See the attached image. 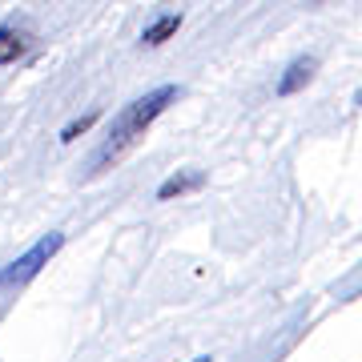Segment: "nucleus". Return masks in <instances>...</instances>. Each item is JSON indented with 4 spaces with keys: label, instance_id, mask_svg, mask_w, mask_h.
Listing matches in <instances>:
<instances>
[{
    "label": "nucleus",
    "instance_id": "f257e3e1",
    "mask_svg": "<svg viewBox=\"0 0 362 362\" xmlns=\"http://www.w3.org/2000/svg\"><path fill=\"white\" fill-rule=\"evenodd\" d=\"M173 101H177V85H161V89L137 97L133 105H125V109L113 117V129H109V137L101 141V149L93 153V173L105 169V165H113V161H121Z\"/></svg>",
    "mask_w": 362,
    "mask_h": 362
},
{
    "label": "nucleus",
    "instance_id": "f03ea898",
    "mask_svg": "<svg viewBox=\"0 0 362 362\" xmlns=\"http://www.w3.org/2000/svg\"><path fill=\"white\" fill-rule=\"evenodd\" d=\"M61 246H65V233H45L37 246L28 250V254H21L16 262H8L4 270H0V290L4 286H25V282H33L45 266H49L57 254H61Z\"/></svg>",
    "mask_w": 362,
    "mask_h": 362
},
{
    "label": "nucleus",
    "instance_id": "7ed1b4c3",
    "mask_svg": "<svg viewBox=\"0 0 362 362\" xmlns=\"http://www.w3.org/2000/svg\"><path fill=\"white\" fill-rule=\"evenodd\" d=\"M33 45V28L28 21H4L0 25V65H16Z\"/></svg>",
    "mask_w": 362,
    "mask_h": 362
},
{
    "label": "nucleus",
    "instance_id": "20e7f679",
    "mask_svg": "<svg viewBox=\"0 0 362 362\" xmlns=\"http://www.w3.org/2000/svg\"><path fill=\"white\" fill-rule=\"evenodd\" d=\"M314 69H318V61H314V57H298L294 65L286 69V77L278 81V93H282V97H290V93H298L302 85H310Z\"/></svg>",
    "mask_w": 362,
    "mask_h": 362
},
{
    "label": "nucleus",
    "instance_id": "39448f33",
    "mask_svg": "<svg viewBox=\"0 0 362 362\" xmlns=\"http://www.w3.org/2000/svg\"><path fill=\"white\" fill-rule=\"evenodd\" d=\"M181 28V13H165V16H157L153 25L141 33V45H149V49H157V45H165L173 33Z\"/></svg>",
    "mask_w": 362,
    "mask_h": 362
},
{
    "label": "nucleus",
    "instance_id": "423d86ee",
    "mask_svg": "<svg viewBox=\"0 0 362 362\" xmlns=\"http://www.w3.org/2000/svg\"><path fill=\"white\" fill-rule=\"evenodd\" d=\"M202 181H206L202 173H173L169 181H161V185H157V202H169V197L189 194V189H197Z\"/></svg>",
    "mask_w": 362,
    "mask_h": 362
},
{
    "label": "nucleus",
    "instance_id": "0eeeda50",
    "mask_svg": "<svg viewBox=\"0 0 362 362\" xmlns=\"http://www.w3.org/2000/svg\"><path fill=\"white\" fill-rule=\"evenodd\" d=\"M93 121H97V113H89V117H81V121H69L65 129H61V141H77V137H81V133H85V129H89Z\"/></svg>",
    "mask_w": 362,
    "mask_h": 362
},
{
    "label": "nucleus",
    "instance_id": "6e6552de",
    "mask_svg": "<svg viewBox=\"0 0 362 362\" xmlns=\"http://www.w3.org/2000/svg\"><path fill=\"white\" fill-rule=\"evenodd\" d=\"M354 105H362V89H358V97H354Z\"/></svg>",
    "mask_w": 362,
    "mask_h": 362
},
{
    "label": "nucleus",
    "instance_id": "1a4fd4ad",
    "mask_svg": "<svg viewBox=\"0 0 362 362\" xmlns=\"http://www.w3.org/2000/svg\"><path fill=\"white\" fill-rule=\"evenodd\" d=\"M194 362H209V358H194Z\"/></svg>",
    "mask_w": 362,
    "mask_h": 362
}]
</instances>
